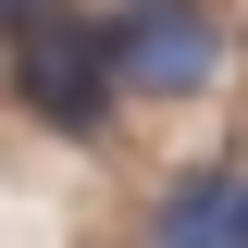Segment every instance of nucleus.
Wrapping results in <instances>:
<instances>
[{
	"mask_svg": "<svg viewBox=\"0 0 248 248\" xmlns=\"http://www.w3.org/2000/svg\"><path fill=\"white\" fill-rule=\"evenodd\" d=\"M0 75H13V112L50 124V137H99L112 124V50H99V13H75V0H50V13H25V25L0 37Z\"/></svg>",
	"mask_w": 248,
	"mask_h": 248,
	"instance_id": "1",
	"label": "nucleus"
},
{
	"mask_svg": "<svg viewBox=\"0 0 248 248\" xmlns=\"http://www.w3.org/2000/svg\"><path fill=\"white\" fill-rule=\"evenodd\" d=\"M99 50H112L124 99H211L223 62H236V25L211 0H112L99 13Z\"/></svg>",
	"mask_w": 248,
	"mask_h": 248,
	"instance_id": "2",
	"label": "nucleus"
},
{
	"mask_svg": "<svg viewBox=\"0 0 248 248\" xmlns=\"http://www.w3.org/2000/svg\"><path fill=\"white\" fill-rule=\"evenodd\" d=\"M137 248H248V174H186L149 199V223H137Z\"/></svg>",
	"mask_w": 248,
	"mask_h": 248,
	"instance_id": "3",
	"label": "nucleus"
},
{
	"mask_svg": "<svg viewBox=\"0 0 248 248\" xmlns=\"http://www.w3.org/2000/svg\"><path fill=\"white\" fill-rule=\"evenodd\" d=\"M25 13H50V0H0V37H13V25H25Z\"/></svg>",
	"mask_w": 248,
	"mask_h": 248,
	"instance_id": "4",
	"label": "nucleus"
}]
</instances>
